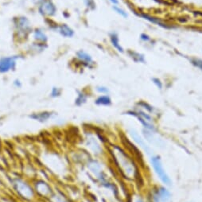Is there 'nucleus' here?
Returning <instances> with one entry per match:
<instances>
[{"label": "nucleus", "mask_w": 202, "mask_h": 202, "mask_svg": "<svg viewBox=\"0 0 202 202\" xmlns=\"http://www.w3.org/2000/svg\"><path fill=\"white\" fill-rule=\"evenodd\" d=\"M150 162H151V165L152 166H153L155 174H157V176L159 177V178L161 180V181L166 185H170L172 182H171V180L170 178H169V175L166 174V172L165 171V169H164L162 161H161L160 159V156L155 155V156L151 157V159H150Z\"/></svg>", "instance_id": "nucleus-1"}, {"label": "nucleus", "mask_w": 202, "mask_h": 202, "mask_svg": "<svg viewBox=\"0 0 202 202\" xmlns=\"http://www.w3.org/2000/svg\"><path fill=\"white\" fill-rule=\"evenodd\" d=\"M171 198V194L165 187H159L153 194L154 202H168Z\"/></svg>", "instance_id": "nucleus-2"}, {"label": "nucleus", "mask_w": 202, "mask_h": 202, "mask_svg": "<svg viewBox=\"0 0 202 202\" xmlns=\"http://www.w3.org/2000/svg\"><path fill=\"white\" fill-rule=\"evenodd\" d=\"M39 11L44 15L53 16L56 13L57 8L51 0H44L39 7Z\"/></svg>", "instance_id": "nucleus-3"}, {"label": "nucleus", "mask_w": 202, "mask_h": 202, "mask_svg": "<svg viewBox=\"0 0 202 202\" xmlns=\"http://www.w3.org/2000/svg\"><path fill=\"white\" fill-rule=\"evenodd\" d=\"M17 57H8L0 59V73H7L14 68Z\"/></svg>", "instance_id": "nucleus-4"}, {"label": "nucleus", "mask_w": 202, "mask_h": 202, "mask_svg": "<svg viewBox=\"0 0 202 202\" xmlns=\"http://www.w3.org/2000/svg\"><path fill=\"white\" fill-rule=\"evenodd\" d=\"M131 137H132L133 139H134V141L135 142V143H137V144H139L140 146H142V147H143V148L144 149V150H146V151L147 152L148 154L150 153V147H149V146L144 143V141H143V139H142V138L140 137L139 134H138V133L136 132L135 131H134V130H133V131H131Z\"/></svg>", "instance_id": "nucleus-5"}, {"label": "nucleus", "mask_w": 202, "mask_h": 202, "mask_svg": "<svg viewBox=\"0 0 202 202\" xmlns=\"http://www.w3.org/2000/svg\"><path fill=\"white\" fill-rule=\"evenodd\" d=\"M52 116V113L49 112H43L39 113H34L30 115V118L39 122H45Z\"/></svg>", "instance_id": "nucleus-6"}, {"label": "nucleus", "mask_w": 202, "mask_h": 202, "mask_svg": "<svg viewBox=\"0 0 202 202\" xmlns=\"http://www.w3.org/2000/svg\"><path fill=\"white\" fill-rule=\"evenodd\" d=\"M59 32L62 36L66 38H71L74 34V31L67 25H62L59 27Z\"/></svg>", "instance_id": "nucleus-7"}, {"label": "nucleus", "mask_w": 202, "mask_h": 202, "mask_svg": "<svg viewBox=\"0 0 202 202\" xmlns=\"http://www.w3.org/2000/svg\"><path fill=\"white\" fill-rule=\"evenodd\" d=\"M96 104L99 106H110L112 104V99L108 96H101L96 99Z\"/></svg>", "instance_id": "nucleus-8"}, {"label": "nucleus", "mask_w": 202, "mask_h": 202, "mask_svg": "<svg viewBox=\"0 0 202 202\" xmlns=\"http://www.w3.org/2000/svg\"><path fill=\"white\" fill-rule=\"evenodd\" d=\"M77 58L80 60V61H84V62L87 63V64H90L93 60H92V58L89 54H88L87 53H85L84 51H79V52L77 53Z\"/></svg>", "instance_id": "nucleus-9"}, {"label": "nucleus", "mask_w": 202, "mask_h": 202, "mask_svg": "<svg viewBox=\"0 0 202 202\" xmlns=\"http://www.w3.org/2000/svg\"><path fill=\"white\" fill-rule=\"evenodd\" d=\"M111 41H112V45H114V47L116 48L117 49H118V51H119V52H124V49H123L122 47L120 46V44L119 43V38L118 37L116 36V34H112V36H111Z\"/></svg>", "instance_id": "nucleus-10"}, {"label": "nucleus", "mask_w": 202, "mask_h": 202, "mask_svg": "<svg viewBox=\"0 0 202 202\" xmlns=\"http://www.w3.org/2000/svg\"><path fill=\"white\" fill-rule=\"evenodd\" d=\"M34 38L36 40L41 41V42H46L47 37L41 30H37L34 32Z\"/></svg>", "instance_id": "nucleus-11"}, {"label": "nucleus", "mask_w": 202, "mask_h": 202, "mask_svg": "<svg viewBox=\"0 0 202 202\" xmlns=\"http://www.w3.org/2000/svg\"><path fill=\"white\" fill-rule=\"evenodd\" d=\"M141 16L143 18H144L145 19L149 20V21H150V22H151V23H154V24H158V25H159V26H162V27H165V28H167V26H166V25H164L163 23H162L161 21H159V20L158 19V18H152V17H150V16L146 15V14H142Z\"/></svg>", "instance_id": "nucleus-12"}, {"label": "nucleus", "mask_w": 202, "mask_h": 202, "mask_svg": "<svg viewBox=\"0 0 202 202\" xmlns=\"http://www.w3.org/2000/svg\"><path fill=\"white\" fill-rule=\"evenodd\" d=\"M86 99H87V96L84 94V93H80L78 95V97L76 99V105L77 106H81L82 104H84L86 102Z\"/></svg>", "instance_id": "nucleus-13"}, {"label": "nucleus", "mask_w": 202, "mask_h": 202, "mask_svg": "<svg viewBox=\"0 0 202 202\" xmlns=\"http://www.w3.org/2000/svg\"><path fill=\"white\" fill-rule=\"evenodd\" d=\"M19 27L23 28V30L29 28V21L26 18H21L19 19Z\"/></svg>", "instance_id": "nucleus-14"}, {"label": "nucleus", "mask_w": 202, "mask_h": 202, "mask_svg": "<svg viewBox=\"0 0 202 202\" xmlns=\"http://www.w3.org/2000/svg\"><path fill=\"white\" fill-rule=\"evenodd\" d=\"M131 53L133 54L132 55V58L133 60L135 59V58H137V60H136V61L137 62H144V58H143V55H141V54L138 53H135V52H130Z\"/></svg>", "instance_id": "nucleus-15"}, {"label": "nucleus", "mask_w": 202, "mask_h": 202, "mask_svg": "<svg viewBox=\"0 0 202 202\" xmlns=\"http://www.w3.org/2000/svg\"><path fill=\"white\" fill-rule=\"evenodd\" d=\"M112 8H113V10H115V11H116V12L118 13L119 14H120V15L123 16L124 18H127V16H128V15H127V12H125V11H124V10H123V9L119 8V7H116V6L114 5Z\"/></svg>", "instance_id": "nucleus-16"}, {"label": "nucleus", "mask_w": 202, "mask_h": 202, "mask_svg": "<svg viewBox=\"0 0 202 202\" xmlns=\"http://www.w3.org/2000/svg\"><path fill=\"white\" fill-rule=\"evenodd\" d=\"M50 95L52 97H58V96H59L61 95V90L59 88H53L52 89V91H51Z\"/></svg>", "instance_id": "nucleus-17"}, {"label": "nucleus", "mask_w": 202, "mask_h": 202, "mask_svg": "<svg viewBox=\"0 0 202 202\" xmlns=\"http://www.w3.org/2000/svg\"><path fill=\"white\" fill-rule=\"evenodd\" d=\"M192 63L197 67L200 68L202 70V60L200 59H194L192 60Z\"/></svg>", "instance_id": "nucleus-18"}, {"label": "nucleus", "mask_w": 202, "mask_h": 202, "mask_svg": "<svg viewBox=\"0 0 202 202\" xmlns=\"http://www.w3.org/2000/svg\"><path fill=\"white\" fill-rule=\"evenodd\" d=\"M152 81H153L154 83V84H156V85H157V87L159 88V89H162V82H161V80H159V79L153 78V79H152Z\"/></svg>", "instance_id": "nucleus-19"}, {"label": "nucleus", "mask_w": 202, "mask_h": 202, "mask_svg": "<svg viewBox=\"0 0 202 202\" xmlns=\"http://www.w3.org/2000/svg\"><path fill=\"white\" fill-rule=\"evenodd\" d=\"M96 90L100 93H108L109 92L108 89L105 87H97L96 88Z\"/></svg>", "instance_id": "nucleus-20"}, {"label": "nucleus", "mask_w": 202, "mask_h": 202, "mask_svg": "<svg viewBox=\"0 0 202 202\" xmlns=\"http://www.w3.org/2000/svg\"><path fill=\"white\" fill-rule=\"evenodd\" d=\"M141 39L143 41H149L150 38L148 35L145 34V33H143V34H141Z\"/></svg>", "instance_id": "nucleus-21"}, {"label": "nucleus", "mask_w": 202, "mask_h": 202, "mask_svg": "<svg viewBox=\"0 0 202 202\" xmlns=\"http://www.w3.org/2000/svg\"><path fill=\"white\" fill-rule=\"evenodd\" d=\"M110 1H111V2H112L114 5H116V4L119 3L118 0H110Z\"/></svg>", "instance_id": "nucleus-22"}, {"label": "nucleus", "mask_w": 202, "mask_h": 202, "mask_svg": "<svg viewBox=\"0 0 202 202\" xmlns=\"http://www.w3.org/2000/svg\"><path fill=\"white\" fill-rule=\"evenodd\" d=\"M135 202H144V200H143L141 197H138L137 200H135Z\"/></svg>", "instance_id": "nucleus-23"}]
</instances>
